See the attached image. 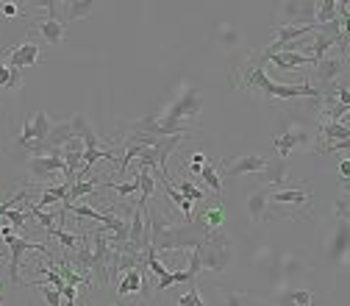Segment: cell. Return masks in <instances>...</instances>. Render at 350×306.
<instances>
[{
    "mask_svg": "<svg viewBox=\"0 0 350 306\" xmlns=\"http://www.w3.org/2000/svg\"><path fill=\"white\" fill-rule=\"evenodd\" d=\"M231 84L242 92H258L265 101H292V98H312L323 101V92L314 90L309 81L303 84H281L267 75V56L265 51H250L239 64L231 67Z\"/></svg>",
    "mask_w": 350,
    "mask_h": 306,
    "instance_id": "obj_1",
    "label": "cell"
},
{
    "mask_svg": "<svg viewBox=\"0 0 350 306\" xmlns=\"http://www.w3.org/2000/svg\"><path fill=\"white\" fill-rule=\"evenodd\" d=\"M203 112V92L195 86H181V95L175 98L161 114H150L145 120H137L131 125V131L148 137H175V134H189L192 137V125L200 123Z\"/></svg>",
    "mask_w": 350,
    "mask_h": 306,
    "instance_id": "obj_2",
    "label": "cell"
},
{
    "mask_svg": "<svg viewBox=\"0 0 350 306\" xmlns=\"http://www.w3.org/2000/svg\"><path fill=\"white\" fill-rule=\"evenodd\" d=\"M39 9L45 12V17L36 20V34L45 39V45H59V42H64V36H67L64 3H59V0H45Z\"/></svg>",
    "mask_w": 350,
    "mask_h": 306,
    "instance_id": "obj_3",
    "label": "cell"
},
{
    "mask_svg": "<svg viewBox=\"0 0 350 306\" xmlns=\"http://www.w3.org/2000/svg\"><path fill=\"white\" fill-rule=\"evenodd\" d=\"M3 237H6V245H9V276H12V284L25 287V281L20 279V262H23V256H25L28 251H36V253H42V256H48L51 262L56 259L42 242H28L25 237H17V234L12 231V226H3Z\"/></svg>",
    "mask_w": 350,
    "mask_h": 306,
    "instance_id": "obj_4",
    "label": "cell"
},
{
    "mask_svg": "<svg viewBox=\"0 0 350 306\" xmlns=\"http://www.w3.org/2000/svg\"><path fill=\"white\" fill-rule=\"evenodd\" d=\"M51 128H53V125H51V117H48L45 112H36L33 120H28V123L23 125L20 137H17V145H20L23 151H28L31 159H33V156H45V142H48Z\"/></svg>",
    "mask_w": 350,
    "mask_h": 306,
    "instance_id": "obj_5",
    "label": "cell"
},
{
    "mask_svg": "<svg viewBox=\"0 0 350 306\" xmlns=\"http://www.w3.org/2000/svg\"><path fill=\"white\" fill-rule=\"evenodd\" d=\"M347 67H350V53H339V51L334 48L325 59H320V62L314 64L312 86H314V90H320V92H325L328 86H334V84L339 81V75H342Z\"/></svg>",
    "mask_w": 350,
    "mask_h": 306,
    "instance_id": "obj_6",
    "label": "cell"
},
{
    "mask_svg": "<svg viewBox=\"0 0 350 306\" xmlns=\"http://www.w3.org/2000/svg\"><path fill=\"white\" fill-rule=\"evenodd\" d=\"M200 262H203V270H214V273H226L231 265V242L228 237L220 231L217 237L206 240L200 248Z\"/></svg>",
    "mask_w": 350,
    "mask_h": 306,
    "instance_id": "obj_7",
    "label": "cell"
},
{
    "mask_svg": "<svg viewBox=\"0 0 350 306\" xmlns=\"http://www.w3.org/2000/svg\"><path fill=\"white\" fill-rule=\"evenodd\" d=\"M278 20H273V25H317V0L309 3H281L278 6Z\"/></svg>",
    "mask_w": 350,
    "mask_h": 306,
    "instance_id": "obj_8",
    "label": "cell"
},
{
    "mask_svg": "<svg viewBox=\"0 0 350 306\" xmlns=\"http://www.w3.org/2000/svg\"><path fill=\"white\" fill-rule=\"evenodd\" d=\"M223 220H226V206H223V198H220V195H217V198L211 201V206H208V209H203V212L192 214L195 229H198L206 240H211V237H217V234L223 231Z\"/></svg>",
    "mask_w": 350,
    "mask_h": 306,
    "instance_id": "obj_9",
    "label": "cell"
},
{
    "mask_svg": "<svg viewBox=\"0 0 350 306\" xmlns=\"http://www.w3.org/2000/svg\"><path fill=\"white\" fill-rule=\"evenodd\" d=\"M39 59H42V48H39V42L28 39V42H23V45H14V48L9 51L6 64H9V67H14V70H25V67L39 64Z\"/></svg>",
    "mask_w": 350,
    "mask_h": 306,
    "instance_id": "obj_10",
    "label": "cell"
},
{
    "mask_svg": "<svg viewBox=\"0 0 350 306\" xmlns=\"http://www.w3.org/2000/svg\"><path fill=\"white\" fill-rule=\"evenodd\" d=\"M278 156L284 159L286 153H292L295 148H309L312 145V134H309V128H286V134L275 137L273 140Z\"/></svg>",
    "mask_w": 350,
    "mask_h": 306,
    "instance_id": "obj_11",
    "label": "cell"
},
{
    "mask_svg": "<svg viewBox=\"0 0 350 306\" xmlns=\"http://www.w3.org/2000/svg\"><path fill=\"white\" fill-rule=\"evenodd\" d=\"M270 201L278 206H300V212L306 214V209H312L314 203V192L312 187L309 190H278V192H270Z\"/></svg>",
    "mask_w": 350,
    "mask_h": 306,
    "instance_id": "obj_12",
    "label": "cell"
},
{
    "mask_svg": "<svg viewBox=\"0 0 350 306\" xmlns=\"http://www.w3.org/2000/svg\"><path fill=\"white\" fill-rule=\"evenodd\" d=\"M286 176H289L286 159L273 156V159H267V162H265V167H261L258 181H261V187H281V184L286 181Z\"/></svg>",
    "mask_w": 350,
    "mask_h": 306,
    "instance_id": "obj_13",
    "label": "cell"
},
{
    "mask_svg": "<svg viewBox=\"0 0 350 306\" xmlns=\"http://www.w3.org/2000/svg\"><path fill=\"white\" fill-rule=\"evenodd\" d=\"M148 276L142 268H134V270H128L120 281H117V298L120 301H128V298H134V295H142V287H145ZM145 303V301H142ZM148 306V303H145Z\"/></svg>",
    "mask_w": 350,
    "mask_h": 306,
    "instance_id": "obj_14",
    "label": "cell"
},
{
    "mask_svg": "<svg viewBox=\"0 0 350 306\" xmlns=\"http://www.w3.org/2000/svg\"><path fill=\"white\" fill-rule=\"evenodd\" d=\"M28 173L33 179H53L56 173H64L62 156H33L28 159Z\"/></svg>",
    "mask_w": 350,
    "mask_h": 306,
    "instance_id": "obj_15",
    "label": "cell"
},
{
    "mask_svg": "<svg viewBox=\"0 0 350 306\" xmlns=\"http://www.w3.org/2000/svg\"><path fill=\"white\" fill-rule=\"evenodd\" d=\"M265 156H256V153H247V156H239L234 162H226V173L223 176H258L261 167H265Z\"/></svg>",
    "mask_w": 350,
    "mask_h": 306,
    "instance_id": "obj_16",
    "label": "cell"
},
{
    "mask_svg": "<svg viewBox=\"0 0 350 306\" xmlns=\"http://www.w3.org/2000/svg\"><path fill=\"white\" fill-rule=\"evenodd\" d=\"M267 56V64H273V67H278V70H284V73H295V70H306V67H314V62L312 59H306V56H300V53H265Z\"/></svg>",
    "mask_w": 350,
    "mask_h": 306,
    "instance_id": "obj_17",
    "label": "cell"
},
{
    "mask_svg": "<svg viewBox=\"0 0 350 306\" xmlns=\"http://www.w3.org/2000/svg\"><path fill=\"white\" fill-rule=\"evenodd\" d=\"M70 125H72V131H75V137L83 140L86 151H98V148H100V137L95 134L92 123L86 120L83 114H72V117H70Z\"/></svg>",
    "mask_w": 350,
    "mask_h": 306,
    "instance_id": "obj_18",
    "label": "cell"
},
{
    "mask_svg": "<svg viewBox=\"0 0 350 306\" xmlns=\"http://www.w3.org/2000/svg\"><path fill=\"white\" fill-rule=\"evenodd\" d=\"M267 203H270V192H267V187L258 184V187L247 195V212H250V220H253V223L267 220Z\"/></svg>",
    "mask_w": 350,
    "mask_h": 306,
    "instance_id": "obj_19",
    "label": "cell"
},
{
    "mask_svg": "<svg viewBox=\"0 0 350 306\" xmlns=\"http://www.w3.org/2000/svg\"><path fill=\"white\" fill-rule=\"evenodd\" d=\"M156 176H159V173L150 170V167H139L137 170L139 190H142V198L139 201H153V195H156Z\"/></svg>",
    "mask_w": 350,
    "mask_h": 306,
    "instance_id": "obj_20",
    "label": "cell"
},
{
    "mask_svg": "<svg viewBox=\"0 0 350 306\" xmlns=\"http://www.w3.org/2000/svg\"><path fill=\"white\" fill-rule=\"evenodd\" d=\"M95 0H72V3H64V14H67V23L70 20H83L95 12Z\"/></svg>",
    "mask_w": 350,
    "mask_h": 306,
    "instance_id": "obj_21",
    "label": "cell"
},
{
    "mask_svg": "<svg viewBox=\"0 0 350 306\" xmlns=\"http://www.w3.org/2000/svg\"><path fill=\"white\" fill-rule=\"evenodd\" d=\"M334 20H339L336 0H317V25H331Z\"/></svg>",
    "mask_w": 350,
    "mask_h": 306,
    "instance_id": "obj_22",
    "label": "cell"
},
{
    "mask_svg": "<svg viewBox=\"0 0 350 306\" xmlns=\"http://www.w3.org/2000/svg\"><path fill=\"white\" fill-rule=\"evenodd\" d=\"M20 84H23V70H14L6 62H0V86L14 90V86H20Z\"/></svg>",
    "mask_w": 350,
    "mask_h": 306,
    "instance_id": "obj_23",
    "label": "cell"
},
{
    "mask_svg": "<svg viewBox=\"0 0 350 306\" xmlns=\"http://www.w3.org/2000/svg\"><path fill=\"white\" fill-rule=\"evenodd\" d=\"M184 281H195L192 276H189V270H178V273H175V270H167L161 279H159V292H164L167 287H172V284H184Z\"/></svg>",
    "mask_w": 350,
    "mask_h": 306,
    "instance_id": "obj_24",
    "label": "cell"
},
{
    "mask_svg": "<svg viewBox=\"0 0 350 306\" xmlns=\"http://www.w3.org/2000/svg\"><path fill=\"white\" fill-rule=\"evenodd\" d=\"M200 179H203V181H206V184H208V187H211L217 195L223 192V176H220V173H217V167H214V164H208V162H206V167L200 170Z\"/></svg>",
    "mask_w": 350,
    "mask_h": 306,
    "instance_id": "obj_25",
    "label": "cell"
},
{
    "mask_svg": "<svg viewBox=\"0 0 350 306\" xmlns=\"http://www.w3.org/2000/svg\"><path fill=\"white\" fill-rule=\"evenodd\" d=\"M175 190H178L189 203H198V201H203L206 198V192H203V187H195L189 179H184V181H178L175 184Z\"/></svg>",
    "mask_w": 350,
    "mask_h": 306,
    "instance_id": "obj_26",
    "label": "cell"
},
{
    "mask_svg": "<svg viewBox=\"0 0 350 306\" xmlns=\"http://www.w3.org/2000/svg\"><path fill=\"white\" fill-rule=\"evenodd\" d=\"M31 284L39 287V292H42V298H45L48 306H62V292L56 287H48V284H42V281H31Z\"/></svg>",
    "mask_w": 350,
    "mask_h": 306,
    "instance_id": "obj_27",
    "label": "cell"
},
{
    "mask_svg": "<svg viewBox=\"0 0 350 306\" xmlns=\"http://www.w3.org/2000/svg\"><path fill=\"white\" fill-rule=\"evenodd\" d=\"M178 306H206V303H203V295L198 292V287L192 284V287L178 298Z\"/></svg>",
    "mask_w": 350,
    "mask_h": 306,
    "instance_id": "obj_28",
    "label": "cell"
},
{
    "mask_svg": "<svg viewBox=\"0 0 350 306\" xmlns=\"http://www.w3.org/2000/svg\"><path fill=\"white\" fill-rule=\"evenodd\" d=\"M17 201H31V195H28V190H20V192H14V195H9L3 203H0V217H6V212L17 203Z\"/></svg>",
    "mask_w": 350,
    "mask_h": 306,
    "instance_id": "obj_29",
    "label": "cell"
},
{
    "mask_svg": "<svg viewBox=\"0 0 350 306\" xmlns=\"http://www.w3.org/2000/svg\"><path fill=\"white\" fill-rule=\"evenodd\" d=\"M223 298H226L223 306H247V298H250V295H247V292H234V290H231V292H223Z\"/></svg>",
    "mask_w": 350,
    "mask_h": 306,
    "instance_id": "obj_30",
    "label": "cell"
},
{
    "mask_svg": "<svg viewBox=\"0 0 350 306\" xmlns=\"http://www.w3.org/2000/svg\"><path fill=\"white\" fill-rule=\"evenodd\" d=\"M187 270H189L192 279H198V273L203 270V262H200V251H198V248L189 251V268H187Z\"/></svg>",
    "mask_w": 350,
    "mask_h": 306,
    "instance_id": "obj_31",
    "label": "cell"
},
{
    "mask_svg": "<svg viewBox=\"0 0 350 306\" xmlns=\"http://www.w3.org/2000/svg\"><path fill=\"white\" fill-rule=\"evenodd\" d=\"M6 220H9L14 229H23L25 220H28V212H14V209H9V212H6Z\"/></svg>",
    "mask_w": 350,
    "mask_h": 306,
    "instance_id": "obj_32",
    "label": "cell"
},
{
    "mask_svg": "<svg viewBox=\"0 0 350 306\" xmlns=\"http://www.w3.org/2000/svg\"><path fill=\"white\" fill-rule=\"evenodd\" d=\"M206 167V156L203 153H195L192 156V164H189V173H195V176H200V170Z\"/></svg>",
    "mask_w": 350,
    "mask_h": 306,
    "instance_id": "obj_33",
    "label": "cell"
},
{
    "mask_svg": "<svg viewBox=\"0 0 350 306\" xmlns=\"http://www.w3.org/2000/svg\"><path fill=\"white\" fill-rule=\"evenodd\" d=\"M339 170H342V181H350V159H345Z\"/></svg>",
    "mask_w": 350,
    "mask_h": 306,
    "instance_id": "obj_34",
    "label": "cell"
},
{
    "mask_svg": "<svg viewBox=\"0 0 350 306\" xmlns=\"http://www.w3.org/2000/svg\"><path fill=\"white\" fill-rule=\"evenodd\" d=\"M0 265H3V253H0Z\"/></svg>",
    "mask_w": 350,
    "mask_h": 306,
    "instance_id": "obj_35",
    "label": "cell"
},
{
    "mask_svg": "<svg viewBox=\"0 0 350 306\" xmlns=\"http://www.w3.org/2000/svg\"><path fill=\"white\" fill-rule=\"evenodd\" d=\"M306 306H312V303H306Z\"/></svg>",
    "mask_w": 350,
    "mask_h": 306,
    "instance_id": "obj_36",
    "label": "cell"
}]
</instances>
